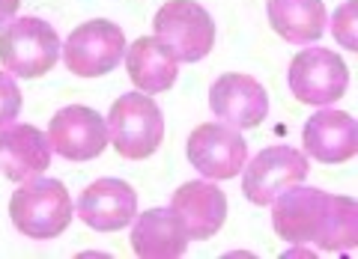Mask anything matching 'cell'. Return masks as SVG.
Here are the masks:
<instances>
[{"label":"cell","mask_w":358,"mask_h":259,"mask_svg":"<svg viewBox=\"0 0 358 259\" xmlns=\"http://www.w3.org/2000/svg\"><path fill=\"white\" fill-rule=\"evenodd\" d=\"M21 0H0V24H9L13 21V15L18 13Z\"/></svg>","instance_id":"cell-22"},{"label":"cell","mask_w":358,"mask_h":259,"mask_svg":"<svg viewBox=\"0 0 358 259\" xmlns=\"http://www.w3.org/2000/svg\"><path fill=\"white\" fill-rule=\"evenodd\" d=\"M9 215L21 235L27 239H57L72 223V197L60 179L33 176L9 200Z\"/></svg>","instance_id":"cell-1"},{"label":"cell","mask_w":358,"mask_h":259,"mask_svg":"<svg viewBox=\"0 0 358 259\" xmlns=\"http://www.w3.org/2000/svg\"><path fill=\"white\" fill-rule=\"evenodd\" d=\"M122 54H126V33L108 18H96L75 27L63 48L66 66L78 77H99L114 72Z\"/></svg>","instance_id":"cell-5"},{"label":"cell","mask_w":358,"mask_h":259,"mask_svg":"<svg viewBox=\"0 0 358 259\" xmlns=\"http://www.w3.org/2000/svg\"><path fill=\"white\" fill-rule=\"evenodd\" d=\"M329 200L322 188H305V185H293L284 194H278L272 200V223L275 232L284 242L293 244H305V242H317V235L322 230L329 212Z\"/></svg>","instance_id":"cell-10"},{"label":"cell","mask_w":358,"mask_h":259,"mask_svg":"<svg viewBox=\"0 0 358 259\" xmlns=\"http://www.w3.org/2000/svg\"><path fill=\"white\" fill-rule=\"evenodd\" d=\"M60 60V36L42 18H15L0 30V63L18 77H42Z\"/></svg>","instance_id":"cell-3"},{"label":"cell","mask_w":358,"mask_h":259,"mask_svg":"<svg viewBox=\"0 0 358 259\" xmlns=\"http://www.w3.org/2000/svg\"><path fill=\"white\" fill-rule=\"evenodd\" d=\"M0 167L13 182L45 173L51 167V140L36 126L9 122L0 128Z\"/></svg>","instance_id":"cell-13"},{"label":"cell","mask_w":358,"mask_h":259,"mask_svg":"<svg viewBox=\"0 0 358 259\" xmlns=\"http://www.w3.org/2000/svg\"><path fill=\"white\" fill-rule=\"evenodd\" d=\"M155 36L182 63H197L215 45V21L194 0H167L152 18Z\"/></svg>","instance_id":"cell-4"},{"label":"cell","mask_w":358,"mask_h":259,"mask_svg":"<svg viewBox=\"0 0 358 259\" xmlns=\"http://www.w3.org/2000/svg\"><path fill=\"white\" fill-rule=\"evenodd\" d=\"M188 247L185 223L173 209H150L138 215L131 230V251L143 259H173Z\"/></svg>","instance_id":"cell-16"},{"label":"cell","mask_w":358,"mask_h":259,"mask_svg":"<svg viewBox=\"0 0 358 259\" xmlns=\"http://www.w3.org/2000/svg\"><path fill=\"white\" fill-rule=\"evenodd\" d=\"M21 110V89L9 72H0V128L9 126Z\"/></svg>","instance_id":"cell-20"},{"label":"cell","mask_w":358,"mask_h":259,"mask_svg":"<svg viewBox=\"0 0 358 259\" xmlns=\"http://www.w3.org/2000/svg\"><path fill=\"white\" fill-rule=\"evenodd\" d=\"M138 215V194L122 179H96L78 197V218L96 232H117Z\"/></svg>","instance_id":"cell-12"},{"label":"cell","mask_w":358,"mask_h":259,"mask_svg":"<svg viewBox=\"0 0 358 259\" xmlns=\"http://www.w3.org/2000/svg\"><path fill=\"white\" fill-rule=\"evenodd\" d=\"M108 134L114 149L129 161H141L159 149L164 140L162 108L147 93H126L110 105Z\"/></svg>","instance_id":"cell-2"},{"label":"cell","mask_w":358,"mask_h":259,"mask_svg":"<svg viewBox=\"0 0 358 259\" xmlns=\"http://www.w3.org/2000/svg\"><path fill=\"white\" fill-rule=\"evenodd\" d=\"M176 66H179L176 54L159 36H141L126 51V69H129L131 84L147 96L167 93L173 87L179 75Z\"/></svg>","instance_id":"cell-17"},{"label":"cell","mask_w":358,"mask_h":259,"mask_svg":"<svg viewBox=\"0 0 358 259\" xmlns=\"http://www.w3.org/2000/svg\"><path fill=\"white\" fill-rule=\"evenodd\" d=\"M48 140L51 149L66 161H93L108 146V126L93 108L69 105L54 114Z\"/></svg>","instance_id":"cell-9"},{"label":"cell","mask_w":358,"mask_h":259,"mask_svg":"<svg viewBox=\"0 0 358 259\" xmlns=\"http://www.w3.org/2000/svg\"><path fill=\"white\" fill-rule=\"evenodd\" d=\"M301 140L310 158L343 164L358 152V122L346 110H320L305 122Z\"/></svg>","instance_id":"cell-15"},{"label":"cell","mask_w":358,"mask_h":259,"mask_svg":"<svg viewBox=\"0 0 358 259\" xmlns=\"http://www.w3.org/2000/svg\"><path fill=\"white\" fill-rule=\"evenodd\" d=\"M171 209L185 223L188 239L206 242L212 239L227 218V197L212 182H185L173 191Z\"/></svg>","instance_id":"cell-14"},{"label":"cell","mask_w":358,"mask_h":259,"mask_svg":"<svg viewBox=\"0 0 358 259\" xmlns=\"http://www.w3.org/2000/svg\"><path fill=\"white\" fill-rule=\"evenodd\" d=\"M209 108L233 128H257L268 114V96L251 75L227 72L209 89Z\"/></svg>","instance_id":"cell-11"},{"label":"cell","mask_w":358,"mask_h":259,"mask_svg":"<svg viewBox=\"0 0 358 259\" xmlns=\"http://www.w3.org/2000/svg\"><path fill=\"white\" fill-rule=\"evenodd\" d=\"M308 179V158L293 146H268L245 167L242 191L254 206H268L278 194Z\"/></svg>","instance_id":"cell-7"},{"label":"cell","mask_w":358,"mask_h":259,"mask_svg":"<svg viewBox=\"0 0 358 259\" xmlns=\"http://www.w3.org/2000/svg\"><path fill=\"white\" fill-rule=\"evenodd\" d=\"M287 81L301 105H331L350 87V69L329 48H305L289 63Z\"/></svg>","instance_id":"cell-6"},{"label":"cell","mask_w":358,"mask_h":259,"mask_svg":"<svg viewBox=\"0 0 358 259\" xmlns=\"http://www.w3.org/2000/svg\"><path fill=\"white\" fill-rule=\"evenodd\" d=\"M358 242V206L352 197H331L329 200V212L322 221V230L317 235L320 251H346Z\"/></svg>","instance_id":"cell-19"},{"label":"cell","mask_w":358,"mask_h":259,"mask_svg":"<svg viewBox=\"0 0 358 259\" xmlns=\"http://www.w3.org/2000/svg\"><path fill=\"white\" fill-rule=\"evenodd\" d=\"M352 13H355V3H352V0H350V3H346L343 9H341V13L338 15H334V36H338L343 45H346V48H352V51H358L355 48V36H352Z\"/></svg>","instance_id":"cell-21"},{"label":"cell","mask_w":358,"mask_h":259,"mask_svg":"<svg viewBox=\"0 0 358 259\" xmlns=\"http://www.w3.org/2000/svg\"><path fill=\"white\" fill-rule=\"evenodd\" d=\"M188 161L206 179H233L248 161V143L233 126L203 122L188 138Z\"/></svg>","instance_id":"cell-8"},{"label":"cell","mask_w":358,"mask_h":259,"mask_svg":"<svg viewBox=\"0 0 358 259\" xmlns=\"http://www.w3.org/2000/svg\"><path fill=\"white\" fill-rule=\"evenodd\" d=\"M268 24L289 45H310L326 33L322 0H268Z\"/></svg>","instance_id":"cell-18"}]
</instances>
